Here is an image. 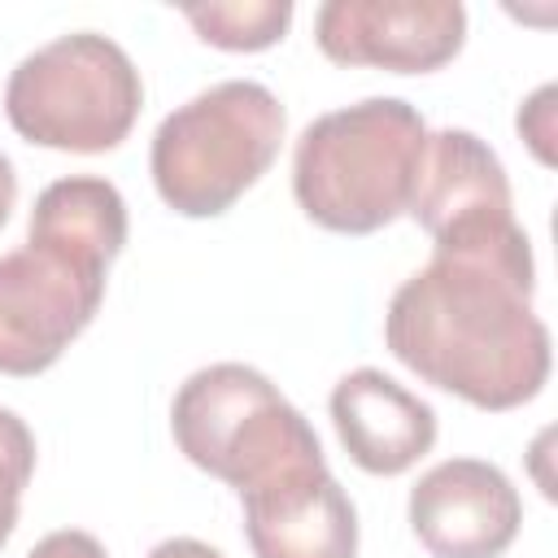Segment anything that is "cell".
Listing matches in <instances>:
<instances>
[{
    "mask_svg": "<svg viewBox=\"0 0 558 558\" xmlns=\"http://www.w3.org/2000/svg\"><path fill=\"white\" fill-rule=\"evenodd\" d=\"M170 432L192 466L235 493L288 466L323 462V445L305 414L244 362H214L187 375L170 405Z\"/></svg>",
    "mask_w": 558,
    "mask_h": 558,
    "instance_id": "obj_4",
    "label": "cell"
},
{
    "mask_svg": "<svg viewBox=\"0 0 558 558\" xmlns=\"http://www.w3.org/2000/svg\"><path fill=\"white\" fill-rule=\"evenodd\" d=\"M554 87H541L523 109H519V131L532 140V148H536V157L541 161H554V153H549V135H554V126H549V113H554Z\"/></svg>",
    "mask_w": 558,
    "mask_h": 558,
    "instance_id": "obj_16",
    "label": "cell"
},
{
    "mask_svg": "<svg viewBox=\"0 0 558 558\" xmlns=\"http://www.w3.org/2000/svg\"><path fill=\"white\" fill-rule=\"evenodd\" d=\"M109 262L26 231V244L0 257V375L48 371L105 301Z\"/></svg>",
    "mask_w": 558,
    "mask_h": 558,
    "instance_id": "obj_6",
    "label": "cell"
},
{
    "mask_svg": "<svg viewBox=\"0 0 558 558\" xmlns=\"http://www.w3.org/2000/svg\"><path fill=\"white\" fill-rule=\"evenodd\" d=\"M314 39L336 65L432 74L462 52L466 9L458 0H327L314 13Z\"/></svg>",
    "mask_w": 558,
    "mask_h": 558,
    "instance_id": "obj_8",
    "label": "cell"
},
{
    "mask_svg": "<svg viewBox=\"0 0 558 558\" xmlns=\"http://www.w3.org/2000/svg\"><path fill=\"white\" fill-rule=\"evenodd\" d=\"M148 558H222V554H218L214 545L196 541V536H170V541L153 545V549H148Z\"/></svg>",
    "mask_w": 558,
    "mask_h": 558,
    "instance_id": "obj_17",
    "label": "cell"
},
{
    "mask_svg": "<svg viewBox=\"0 0 558 558\" xmlns=\"http://www.w3.org/2000/svg\"><path fill=\"white\" fill-rule=\"evenodd\" d=\"M253 558H357V510L327 462H301L240 493Z\"/></svg>",
    "mask_w": 558,
    "mask_h": 558,
    "instance_id": "obj_10",
    "label": "cell"
},
{
    "mask_svg": "<svg viewBox=\"0 0 558 558\" xmlns=\"http://www.w3.org/2000/svg\"><path fill=\"white\" fill-rule=\"evenodd\" d=\"M183 17L192 31L227 52H262L283 39L292 22V0H209V4H187Z\"/></svg>",
    "mask_w": 558,
    "mask_h": 558,
    "instance_id": "obj_13",
    "label": "cell"
},
{
    "mask_svg": "<svg viewBox=\"0 0 558 558\" xmlns=\"http://www.w3.org/2000/svg\"><path fill=\"white\" fill-rule=\"evenodd\" d=\"M405 214L436 248H488L523 231L497 153L462 126L427 135Z\"/></svg>",
    "mask_w": 558,
    "mask_h": 558,
    "instance_id": "obj_7",
    "label": "cell"
},
{
    "mask_svg": "<svg viewBox=\"0 0 558 558\" xmlns=\"http://www.w3.org/2000/svg\"><path fill=\"white\" fill-rule=\"evenodd\" d=\"M31 475H35V436L13 410L0 405V549L17 527V501Z\"/></svg>",
    "mask_w": 558,
    "mask_h": 558,
    "instance_id": "obj_14",
    "label": "cell"
},
{
    "mask_svg": "<svg viewBox=\"0 0 558 558\" xmlns=\"http://www.w3.org/2000/svg\"><path fill=\"white\" fill-rule=\"evenodd\" d=\"M532 288L527 231L488 248H436L388 301V353L475 410H514L549 379V327L532 314Z\"/></svg>",
    "mask_w": 558,
    "mask_h": 558,
    "instance_id": "obj_1",
    "label": "cell"
},
{
    "mask_svg": "<svg viewBox=\"0 0 558 558\" xmlns=\"http://www.w3.org/2000/svg\"><path fill=\"white\" fill-rule=\"evenodd\" d=\"M26 231L52 235L61 244H74V248H87V253L113 262L126 244V201L109 179L70 174V179L48 183L35 196Z\"/></svg>",
    "mask_w": 558,
    "mask_h": 558,
    "instance_id": "obj_12",
    "label": "cell"
},
{
    "mask_svg": "<svg viewBox=\"0 0 558 558\" xmlns=\"http://www.w3.org/2000/svg\"><path fill=\"white\" fill-rule=\"evenodd\" d=\"M13 201H17V174H13V161L0 153V227L9 222Z\"/></svg>",
    "mask_w": 558,
    "mask_h": 558,
    "instance_id": "obj_18",
    "label": "cell"
},
{
    "mask_svg": "<svg viewBox=\"0 0 558 558\" xmlns=\"http://www.w3.org/2000/svg\"><path fill=\"white\" fill-rule=\"evenodd\" d=\"M26 558H109V554H105V545L92 532L61 527V532H48Z\"/></svg>",
    "mask_w": 558,
    "mask_h": 558,
    "instance_id": "obj_15",
    "label": "cell"
},
{
    "mask_svg": "<svg viewBox=\"0 0 558 558\" xmlns=\"http://www.w3.org/2000/svg\"><path fill=\"white\" fill-rule=\"evenodd\" d=\"M331 423L344 453L371 475H401L436 445V410L375 366L331 388Z\"/></svg>",
    "mask_w": 558,
    "mask_h": 558,
    "instance_id": "obj_11",
    "label": "cell"
},
{
    "mask_svg": "<svg viewBox=\"0 0 558 558\" xmlns=\"http://www.w3.org/2000/svg\"><path fill=\"white\" fill-rule=\"evenodd\" d=\"M283 105L253 78H227L161 118L148 153L157 196L183 218L227 214L279 157Z\"/></svg>",
    "mask_w": 558,
    "mask_h": 558,
    "instance_id": "obj_3",
    "label": "cell"
},
{
    "mask_svg": "<svg viewBox=\"0 0 558 558\" xmlns=\"http://www.w3.org/2000/svg\"><path fill=\"white\" fill-rule=\"evenodd\" d=\"M427 122L397 96L314 118L292 153V192L310 222L340 235H371L410 209Z\"/></svg>",
    "mask_w": 558,
    "mask_h": 558,
    "instance_id": "obj_2",
    "label": "cell"
},
{
    "mask_svg": "<svg viewBox=\"0 0 558 558\" xmlns=\"http://www.w3.org/2000/svg\"><path fill=\"white\" fill-rule=\"evenodd\" d=\"M140 109L144 83L135 61L96 31H74L35 48L4 83L9 126L26 144L57 153L118 148Z\"/></svg>",
    "mask_w": 558,
    "mask_h": 558,
    "instance_id": "obj_5",
    "label": "cell"
},
{
    "mask_svg": "<svg viewBox=\"0 0 558 558\" xmlns=\"http://www.w3.org/2000/svg\"><path fill=\"white\" fill-rule=\"evenodd\" d=\"M523 523L519 488L501 466L449 458L410 488V527L432 558H501Z\"/></svg>",
    "mask_w": 558,
    "mask_h": 558,
    "instance_id": "obj_9",
    "label": "cell"
}]
</instances>
